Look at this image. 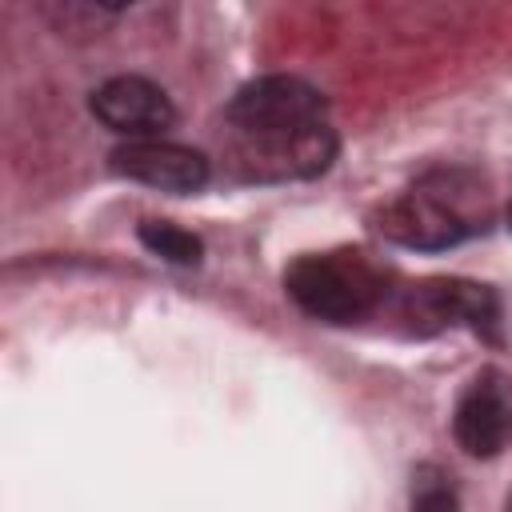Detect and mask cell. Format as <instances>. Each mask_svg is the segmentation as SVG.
I'll return each mask as SVG.
<instances>
[{"label": "cell", "instance_id": "7c38bea8", "mask_svg": "<svg viewBox=\"0 0 512 512\" xmlns=\"http://www.w3.org/2000/svg\"><path fill=\"white\" fill-rule=\"evenodd\" d=\"M508 512H512V504H508Z\"/></svg>", "mask_w": 512, "mask_h": 512}, {"label": "cell", "instance_id": "5b68a950", "mask_svg": "<svg viewBox=\"0 0 512 512\" xmlns=\"http://www.w3.org/2000/svg\"><path fill=\"white\" fill-rule=\"evenodd\" d=\"M108 164L116 176L148 184L156 192H172V196H192L212 176L204 152H196L188 144L160 140V136L156 140H124L120 148H112Z\"/></svg>", "mask_w": 512, "mask_h": 512}, {"label": "cell", "instance_id": "ba28073f", "mask_svg": "<svg viewBox=\"0 0 512 512\" xmlns=\"http://www.w3.org/2000/svg\"><path fill=\"white\" fill-rule=\"evenodd\" d=\"M452 436L468 456H500L512 444V396L492 380H476L456 404Z\"/></svg>", "mask_w": 512, "mask_h": 512}, {"label": "cell", "instance_id": "30bf717a", "mask_svg": "<svg viewBox=\"0 0 512 512\" xmlns=\"http://www.w3.org/2000/svg\"><path fill=\"white\" fill-rule=\"evenodd\" d=\"M412 512H460V504H456V492L440 476H432V480H416Z\"/></svg>", "mask_w": 512, "mask_h": 512}, {"label": "cell", "instance_id": "8992f818", "mask_svg": "<svg viewBox=\"0 0 512 512\" xmlns=\"http://www.w3.org/2000/svg\"><path fill=\"white\" fill-rule=\"evenodd\" d=\"M88 104L104 128H112L128 140H156L176 120L168 92L160 84H152L148 76H112L92 92Z\"/></svg>", "mask_w": 512, "mask_h": 512}, {"label": "cell", "instance_id": "9c48e42d", "mask_svg": "<svg viewBox=\"0 0 512 512\" xmlns=\"http://www.w3.org/2000/svg\"><path fill=\"white\" fill-rule=\"evenodd\" d=\"M140 244H144L152 256L168 260V264H200V256H204L200 236H192V232H184V228H176V224H164V220L140 224Z\"/></svg>", "mask_w": 512, "mask_h": 512}, {"label": "cell", "instance_id": "8fae6325", "mask_svg": "<svg viewBox=\"0 0 512 512\" xmlns=\"http://www.w3.org/2000/svg\"><path fill=\"white\" fill-rule=\"evenodd\" d=\"M508 228H512V204H508Z\"/></svg>", "mask_w": 512, "mask_h": 512}, {"label": "cell", "instance_id": "52a82bcc", "mask_svg": "<svg viewBox=\"0 0 512 512\" xmlns=\"http://www.w3.org/2000/svg\"><path fill=\"white\" fill-rule=\"evenodd\" d=\"M404 316L416 332H436L448 324H472L476 332H496V296L472 280H424L408 292Z\"/></svg>", "mask_w": 512, "mask_h": 512}, {"label": "cell", "instance_id": "3957f363", "mask_svg": "<svg viewBox=\"0 0 512 512\" xmlns=\"http://www.w3.org/2000/svg\"><path fill=\"white\" fill-rule=\"evenodd\" d=\"M324 112L328 100L316 84L300 76H260L232 96L228 124L236 128V136H284L328 124Z\"/></svg>", "mask_w": 512, "mask_h": 512}, {"label": "cell", "instance_id": "7a4b0ae2", "mask_svg": "<svg viewBox=\"0 0 512 512\" xmlns=\"http://www.w3.org/2000/svg\"><path fill=\"white\" fill-rule=\"evenodd\" d=\"M284 288L308 316L324 324H352L380 304L384 276L360 252H328L292 260Z\"/></svg>", "mask_w": 512, "mask_h": 512}, {"label": "cell", "instance_id": "6da1fadb", "mask_svg": "<svg viewBox=\"0 0 512 512\" xmlns=\"http://www.w3.org/2000/svg\"><path fill=\"white\" fill-rule=\"evenodd\" d=\"M376 228L392 244L440 252L488 228V196L468 172H432L404 196L388 200L376 212Z\"/></svg>", "mask_w": 512, "mask_h": 512}, {"label": "cell", "instance_id": "277c9868", "mask_svg": "<svg viewBox=\"0 0 512 512\" xmlns=\"http://www.w3.org/2000/svg\"><path fill=\"white\" fill-rule=\"evenodd\" d=\"M336 148L340 144L328 124L284 132V136H240L236 168L248 180H308L332 168Z\"/></svg>", "mask_w": 512, "mask_h": 512}]
</instances>
